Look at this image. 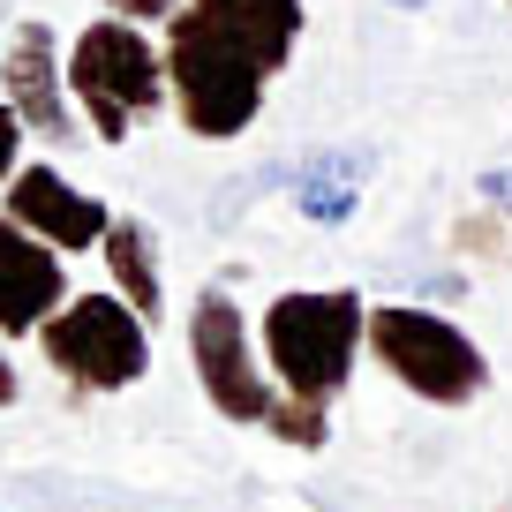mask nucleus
I'll return each mask as SVG.
<instances>
[{
	"instance_id": "dca6fc26",
	"label": "nucleus",
	"mask_w": 512,
	"mask_h": 512,
	"mask_svg": "<svg viewBox=\"0 0 512 512\" xmlns=\"http://www.w3.org/2000/svg\"><path fill=\"white\" fill-rule=\"evenodd\" d=\"M23 144H31V136H23L16 106H8V98H0V189H8V181H16V166H23Z\"/></svg>"
},
{
	"instance_id": "39448f33",
	"label": "nucleus",
	"mask_w": 512,
	"mask_h": 512,
	"mask_svg": "<svg viewBox=\"0 0 512 512\" xmlns=\"http://www.w3.org/2000/svg\"><path fill=\"white\" fill-rule=\"evenodd\" d=\"M181 354H189V377L219 422H234V430H264L272 422L279 377L264 362V347H256V317L234 302L226 279L196 287L189 317H181Z\"/></svg>"
},
{
	"instance_id": "aec40b11",
	"label": "nucleus",
	"mask_w": 512,
	"mask_h": 512,
	"mask_svg": "<svg viewBox=\"0 0 512 512\" xmlns=\"http://www.w3.org/2000/svg\"><path fill=\"white\" fill-rule=\"evenodd\" d=\"M0 16H8V0H0Z\"/></svg>"
},
{
	"instance_id": "0eeeda50",
	"label": "nucleus",
	"mask_w": 512,
	"mask_h": 512,
	"mask_svg": "<svg viewBox=\"0 0 512 512\" xmlns=\"http://www.w3.org/2000/svg\"><path fill=\"white\" fill-rule=\"evenodd\" d=\"M0 98L16 106L23 136L31 144H76V98H68V38L53 31L46 16H16L0 31Z\"/></svg>"
},
{
	"instance_id": "1a4fd4ad",
	"label": "nucleus",
	"mask_w": 512,
	"mask_h": 512,
	"mask_svg": "<svg viewBox=\"0 0 512 512\" xmlns=\"http://www.w3.org/2000/svg\"><path fill=\"white\" fill-rule=\"evenodd\" d=\"M76 294L68 279V256L46 249L38 234H23L8 211H0V339H38V324Z\"/></svg>"
},
{
	"instance_id": "412c9836",
	"label": "nucleus",
	"mask_w": 512,
	"mask_h": 512,
	"mask_svg": "<svg viewBox=\"0 0 512 512\" xmlns=\"http://www.w3.org/2000/svg\"><path fill=\"white\" fill-rule=\"evenodd\" d=\"M505 8H512V0H505Z\"/></svg>"
},
{
	"instance_id": "423d86ee",
	"label": "nucleus",
	"mask_w": 512,
	"mask_h": 512,
	"mask_svg": "<svg viewBox=\"0 0 512 512\" xmlns=\"http://www.w3.org/2000/svg\"><path fill=\"white\" fill-rule=\"evenodd\" d=\"M38 354L53 377H68V392L113 400V392H136L151 377V324L113 287H76L38 324Z\"/></svg>"
},
{
	"instance_id": "f03ea898",
	"label": "nucleus",
	"mask_w": 512,
	"mask_h": 512,
	"mask_svg": "<svg viewBox=\"0 0 512 512\" xmlns=\"http://www.w3.org/2000/svg\"><path fill=\"white\" fill-rule=\"evenodd\" d=\"M68 98H76V121L91 144L121 151L144 121H159L174 98H166V53L159 31L121 16H91L68 38Z\"/></svg>"
},
{
	"instance_id": "9d476101",
	"label": "nucleus",
	"mask_w": 512,
	"mask_h": 512,
	"mask_svg": "<svg viewBox=\"0 0 512 512\" xmlns=\"http://www.w3.org/2000/svg\"><path fill=\"white\" fill-rule=\"evenodd\" d=\"M189 8L226 38V46L249 53V61L264 68L272 83L294 68L302 31H309V0H189Z\"/></svg>"
},
{
	"instance_id": "f8f14e48",
	"label": "nucleus",
	"mask_w": 512,
	"mask_h": 512,
	"mask_svg": "<svg viewBox=\"0 0 512 512\" xmlns=\"http://www.w3.org/2000/svg\"><path fill=\"white\" fill-rule=\"evenodd\" d=\"M98 264H106V287L159 332V324H166V272H159V234H151V219L113 211L106 241H98Z\"/></svg>"
},
{
	"instance_id": "4be33fe9",
	"label": "nucleus",
	"mask_w": 512,
	"mask_h": 512,
	"mask_svg": "<svg viewBox=\"0 0 512 512\" xmlns=\"http://www.w3.org/2000/svg\"><path fill=\"white\" fill-rule=\"evenodd\" d=\"M505 512H512V505H505Z\"/></svg>"
},
{
	"instance_id": "7ed1b4c3",
	"label": "nucleus",
	"mask_w": 512,
	"mask_h": 512,
	"mask_svg": "<svg viewBox=\"0 0 512 512\" xmlns=\"http://www.w3.org/2000/svg\"><path fill=\"white\" fill-rule=\"evenodd\" d=\"M159 53H166V98H174L166 113L189 128L196 144H241V136L264 121L272 76L241 46H226L189 0H181V16L159 31Z\"/></svg>"
},
{
	"instance_id": "2eb2a0df",
	"label": "nucleus",
	"mask_w": 512,
	"mask_h": 512,
	"mask_svg": "<svg viewBox=\"0 0 512 512\" xmlns=\"http://www.w3.org/2000/svg\"><path fill=\"white\" fill-rule=\"evenodd\" d=\"M98 16H121V23H144V31H166L181 16V0H98Z\"/></svg>"
},
{
	"instance_id": "9b49d317",
	"label": "nucleus",
	"mask_w": 512,
	"mask_h": 512,
	"mask_svg": "<svg viewBox=\"0 0 512 512\" xmlns=\"http://www.w3.org/2000/svg\"><path fill=\"white\" fill-rule=\"evenodd\" d=\"M369 174H377V151H369V144H324V151H302L279 181H287L294 211L332 234V226H347L354 211H362Z\"/></svg>"
},
{
	"instance_id": "20e7f679",
	"label": "nucleus",
	"mask_w": 512,
	"mask_h": 512,
	"mask_svg": "<svg viewBox=\"0 0 512 512\" xmlns=\"http://www.w3.org/2000/svg\"><path fill=\"white\" fill-rule=\"evenodd\" d=\"M369 354L407 400L422 407H475L490 392V354L460 317H445L437 302H369Z\"/></svg>"
},
{
	"instance_id": "f3484780",
	"label": "nucleus",
	"mask_w": 512,
	"mask_h": 512,
	"mask_svg": "<svg viewBox=\"0 0 512 512\" xmlns=\"http://www.w3.org/2000/svg\"><path fill=\"white\" fill-rule=\"evenodd\" d=\"M475 196H482L490 211H512V166H482V174H475Z\"/></svg>"
},
{
	"instance_id": "6ab92c4d",
	"label": "nucleus",
	"mask_w": 512,
	"mask_h": 512,
	"mask_svg": "<svg viewBox=\"0 0 512 512\" xmlns=\"http://www.w3.org/2000/svg\"><path fill=\"white\" fill-rule=\"evenodd\" d=\"M460 294H467V279H460V272H437V279H422V294H415V302H445V309H452Z\"/></svg>"
},
{
	"instance_id": "f257e3e1",
	"label": "nucleus",
	"mask_w": 512,
	"mask_h": 512,
	"mask_svg": "<svg viewBox=\"0 0 512 512\" xmlns=\"http://www.w3.org/2000/svg\"><path fill=\"white\" fill-rule=\"evenodd\" d=\"M256 347L287 400L339 407L369 354V294L362 287H287L256 317Z\"/></svg>"
},
{
	"instance_id": "4468645a",
	"label": "nucleus",
	"mask_w": 512,
	"mask_h": 512,
	"mask_svg": "<svg viewBox=\"0 0 512 512\" xmlns=\"http://www.w3.org/2000/svg\"><path fill=\"white\" fill-rule=\"evenodd\" d=\"M452 249L460 256H475V264H505L512 256V211H490V204H475L467 219H452Z\"/></svg>"
},
{
	"instance_id": "ddd939ff",
	"label": "nucleus",
	"mask_w": 512,
	"mask_h": 512,
	"mask_svg": "<svg viewBox=\"0 0 512 512\" xmlns=\"http://www.w3.org/2000/svg\"><path fill=\"white\" fill-rule=\"evenodd\" d=\"M264 437H279L287 452H324V445H332V407L287 400V392H279V407H272V422H264Z\"/></svg>"
},
{
	"instance_id": "a211bd4d",
	"label": "nucleus",
	"mask_w": 512,
	"mask_h": 512,
	"mask_svg": "<svg viewBox=\"0 0 512 512\" xmlns=\"http://www.w3.org/2000/svg\"><path fill=\"white\" fill-rule=\"evenodd\" d=\"M8 347H16V339H0V415L23 400V369H16V354H8Z\"/></svg>"
},
{
	"instance_id": "6e6552de",
	"label": "nucleus",
	"mask_w": 512,
	"mask_h": 512,
	"mask_svg": "<svg viewBox=\"0 0 512 512\" xmlns=\"http://www.w3.org/2000/svg\"><path fill=\"white\" fill-rule=\"evenodd\" d=\"M0 211H8L23 234H38L46 249H61V256H98V241H106V226H113L106 196L68 181L53 159H23L16 181L0 189Z\"/></svg>"
}]
</instances>
